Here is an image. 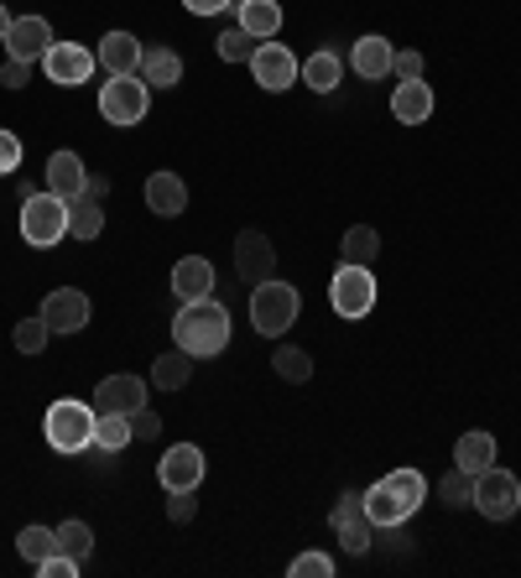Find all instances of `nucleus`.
Masks as SVG:
<instances>
[{"instance_id": "1", "label": "nucleus", "mask_w": 521, "mask_h": 578, "mask_svg": "<svg viewBox=\"0 0 521 578\" xmlns=\"http://www.w3.org/2000/svg\"><path fill=\"white\" fill-rule=\"evenodd\" d=\"M173 339L177 349H188L193 359L219 355L229 344V307L219 297H198V303H183L173 318Z\"/></svg>"}, {"instance_id": "2", "label": "nucleus", "mask_w": 521, "mask_h": 578, "mask_svg": "<svg viewBox=\"0 0 521 578\" xmlns=\"http://www.w3.org/2000/svg\"><path fill=\"white\" fill-rule=\"evenodd\" d=\"M428 500V479L417 475V469H391L386 479H376L370 490H365V516L376 521V527H401L417 506Z\"/></svg>"}, {"instance_id": "3", "label": "nucleus", "mask_w": 521, "mask_h": 578, "mask_svg": "<svg viewBox=\"0 0 521 578\" xmlns=\"http://www.w3.org/2000/svg\"><path fill=\"white\" fill-rule=\"evenodd\" d=\"M94 417H100L94 407L63 396V402H52V407H48L42 433H48V443L58 448V454H84V448H94Z\"/></svg>"}, {"instance_id": "4", "label": "nucleus", "mask_w": 521, "mask_h": 578, "mask_svg": "<svg viewBox=\"0 0 521 578\" xmlns=\"http://www.w3.org/2000/svg\"><path fill=\"white\" fill-rule=\"evenodd\" d=\"M63 235H69V199H58V193H32V199H21V240H27V245L52 251Z\"/></svg>"}, {"instance_id": "5", "label": "nucleus", "mask_w": 521, "mask_h": 578, "mask_svg": "<svg viewBox=\"0 0 521 578\" xmlns=\"http://www.w3.org/2000/svg\"><path fill=\"white\" fill-rule=\"evenodd\" d=\"M297 287H287V282H260V287H251V324H256V334H287V328L297 324Z\"/></svg>"}, {"instance_id": "6", "label": "nucleus", "mask_w": 521, "mask_h": 578, "mask_svg": "<svg viewBox=\"0 0 521 578\" xmlns=\"http://www.w3.org/2000/svg\"><path fill=\"white\" fill-rule=\"evenodd\" d=\"M146 110H152V84L141 73H121V79H110L100 89V115L110 125H141Z\"/></svg>"}, {"instance_id": "7", "label": "nucleus", "mask_w": 521, "mask_h": 578, "mask_svg": "<svg viewBox=\"0 0 521 578\" xmlns=\"http://www.w3.org/2000/svg\"><path fill=\"white\" fill-rule=\"evenodd\" d=\"M474 510L486 516V521H511L521 510V479L511 469H496L490 464L486 475H474Z\"/></svg>"}, {"instance_id": "8", "label": "nucleus", "mask_w": 521, "mask_h": 578, "mask_svg": "<svg viewBox=\"0 0 521 578\" xmlns=\"http://www.w3.org/2000/svg\"><path fill=\"white\" fill-rule=\"evenodd\" d=\"M329 303L339 318H365L376 307V276H370V266H345L339 261V272L329 282Z\"/></svg>"}, {"instance_id": "9", "label": "nucleus", "mask_w": 521, "mask_h": 578, "mask_svg": "<svg viewBox=\"0 0 521 578\" xmlns=\"http://www.w3.org/2000/svg\"><path fill=\"white\" fill-rule=\"evenodd\" d=\"M42 73H48V84L58 89H79L89 84V73H94V52L84 42H52L42 52Z\"/></svg>"}, {"instance_id": "10", "label": "nucleus", "mask_w": 521, "mask_h": 578, "mask_svg": "<svg viewBox=\"0 0 521 578\" xmlns=\"http://www.w3.org/2000/svg\"><path fill=\"white\" fill-rule=\"evenodd\" d=\"M235 272H241L245 287H260V282L277 276V251H272V240L260 230H241L235 235Z\"/></svg>"}, {"instance_id": "11", "label": "nucleus", "mask_w": 521, "mask_h": 578, "mask_svg": "<svg viewBox=\"0 0 521 578\" xmlns=\"http://www.w3.org/2000/svg\"><path fill=\"white\" fill-rule=\"evenodd\" d=\"M251 73H256V84L266 89V94H282V89L297 84V58L293 48H282V42H260L256 58H251Z\"/></svg>"}, {"instance_id": "12", "label": "nucleus", "mask_w": 521, "mask_h": 578, "mask_svg": "<svg viewBox=\"0 0 521 578\" xmlns=\"http://www.w3.org/2000/svg\"><path fill=\"white\" fill-rule=\"evenodd\" d=\"M89 318H94V307H89V297L79 287H58V292H48V303H42V324L52 328V339H58V334H79Z\"/></svg>"}, {"instance_id": "13", "label": "nucleus", "mask_w": 521, "mask_h": 578, "mask_svg": "<svg viewBox=\"0 0 521 578\" xmlns=\"http://www.w3.org/2000/svg\"><path fill=\"white\" fill-rule=\"evenodd\" d=\"M156 479H162V490H198V479H204V454H198V443H173L162 464H156Z\"/></svg>"}, {"instance_id": "14", "label": "nucleus", "mask_w": 521, "mask_h": 578, "mask_svg": "<svg viewBox=\"0 0 521 578\" xmlns=\"http://www.w3.org/2000/svg\"><path fill=\"white\" fill-rule=\"evenodd\" d=\"M146 407V381L141 375H104L94 386V412H121V417H136Z\"/></svg>"}, {"instance_id": "15", "label": "nucleus", "mask_w": 521, "mask_h": 578, "mask_svg": "<svg viewBox=\"0 0 521 578\" xmlns=\"http://www.w3.org/2000/svg\"><path fill=\"white\" fill-rule=\"evenodd\" d=\"M329 521H334V537H339L345 552H365V547H370L376 521L365 516V495H339V506H334Z\"/></svg>"}, {"instance_id": "16", "label": "nucleus", "mask_w": 521, "mask_h": 578, "mask_svg": "<svg viewBox=\"0 0 521 578\" xmlns=\"http://www.w3.org/2000/svg\"><path fill=\"white\" fill-rule=\"evenodd\" d=\"M52 42H58V37H52V27L42 17H17L11 21V32H6L11 58H27V63H42V52H48Z\"/></svg>"}, {"instance_id": "17", "label": "nucleus", "mask_w": 521, "mask_h": 578, "mask_svg": "<svg viewBox=\"0 0 521 578\" xmlns=\"http://www.w3.org/2000/svg\"><path fill=\"white\" fill-rule=\"evenodd\" d=\"M146 209L162 214V220H177V214L188 209V187H183V178H177V172H152V178H146Z\"/></svg>"}, {"instance_id": "18", "label": "nucleus", "mask_w": 521, "mask_h": 578, "mask_svg": "<svg viewBox=\"0 0 521 578\" xmlns=\"http://www.w3.org/2000/svg\"><path fill=\"white\" fill-rule=\"evenodd\" d=\"M89 187V172L84 162H79V152H52L48 156V193H58V199H79Z\"/></svg>"}, {"instance_id": "19", "label": "nucleus", "mask_w": 521, "mask_h": 578, "mask_svg": "<svg viewBox=\"0 0 521 578\" xmlns=\"http://www.w3.org/2000/svg\"><path fill=\"white\" fill-rule=\"evenodd\" d=\"M391 115H397L401 125H428V115H433V89H428V79H407V84H397V94H391Z\"/></svg>"}, {"instance_id": "20", "label": "nucleus", "mask_w": 521, "mask_h": 578, "mask_svg": "<svg viewBox=\"0 0 521 578\" xmlns=\"http://www.w3.org/2000/svg\"><path fill=\"white\" fill-rule=\"evenodd\" d=\"M173 292H177V303H198V297H214V266H208L204 255H188V261H177V266H173Z\"/></svg>"}, {"instance_id": "21", "label": "nucleus", "mask_w": 521, "mask_h": 578, "mask_svg": "<svg viewBox=\"0 0 521 578\" xmlns=\"http://www.w3.org/2000/svg\"><path fill=\"white\" fill-rule=\"evenodd\" d=\"M141 52H146V48H141L131 32H110L100 42V52H94V58H100V69L110 73V79H121V73H136L141 69Z\"/></svg>"}, {"instance_id": "22", "label": "nucleus", "mask_w": 521, "mask_h": 578, "mask_svg": "<svg viewBox=\"0 0 521 578\" xmlns=\"http://www.w3.org/2000/svg\"><path fill=\"white\" fill-rule=\"evenodd\" d=\"M391 58H397V48H391L381 32H370V37L355 42V52H349V69L360 73V79H386V73H391Z\"/></svg>"}, {"instance_id": "23", "label": "nucleus", "mask_w": 521, "mask_h": 578, "mask_svg": "<svg viewBox=\"0 0 521 578\" xmlns=\"http://www.w3.org/2000/svg\"><path fill=\"white\" fill-rule=\"evenodd\" d=\"M136 73L152 89H177V84H183V58H177L173 48H146V52H141V69Z\"/></svg>"}, {"instance_id": "24", "label": "nucleus", "mask_w": 521, "mask_h": 578, "mask_svg": "<svg viewBox=\"0 0 521 578\" xmlns=\"http://www.w3.org/2000/svg\"><path fill=\"white\" fill-rule=\"evenodd\" d=\"M303 84L313 89V94H334V89L345 84V63H339V52L334 48H318L303 63Z\"/></svg>"}, {"instance_id": "25", "label": "nucleus", "mask_w": 521, "mask_h": 578, "mask_svg": "<svg viewBox=\"0 0 521 578\" xmlns=\"http://www.w3.org/2000/svg\"><path fill=\"white\" fill-rule=\"evenodd\" d=\"M453 464L464 475H486L490 464H496V438L490 433H464V438L453 443Z\"/></svg>"}, {"instance_id": "26", "label": "nucleus", "mask_w": 521, "mask_h": 578, "mask_svg": "<svg viewBox=\"0 0 521 578\" xmlns=\"http://www.w3.org/2000/svg\"><path fill=\"white\" fill-rule=\"evenodd\" d=\"M241 27L256 42H272L282 32V6L277 0H241Z\"/></svg>"}, {"instance_id": "27", "label": "nucleus", "mask_w": 521, "mask_h": 578, "mask_svg": "<svg viewBox=\"0 0 521 578\" xmlns=\"http://www.w3.org/2000/svg\"><path fill=\"white\" fill-rule=\"evenodd\" d=\"M339 255H345V266H376V255H381V235H376L370 224H355V230H345Z\"/></svg>"}, {"instance_id": "28", "label": "nucleus", "mask_w": 521, "mask_h": 578, "mask_svg": "<svg viewBox=\"0 0 521 578\" xmlns=\"http://www.w3.org/2000/svg\"><path fill=\"white\" fill-rule=\"evenodd\" d=\"M131 433H136V427H131V417H121V412H100V417H94V448H100V454H121L125 443H131Z\"/></svg>"}, {"instance_id": "29", "label": "nucleus", "mask_w": 521, "mask_h": 578, "mask_svg": "<svg viewBox=\"0 0 521 578\" xmlns=\"http://www.w3.org/2000/svg\"><path fill=\"white\" fill-rule=\"evenodd\" d=\"M104 230V209H100V199H89V193H79L69 204V235L73 240H94Z\"/></svg>"}, {"instance_id": "30", "label": "nucleus", "mask_w": 521, "mask_h": 578, "mask_svg": "<svg viewBox=\"0 0 521 578\" xmlns=\"http://www.w3.org/2000/svg\"><path fill=\"white\" fill-rule=\"evenodd\" d=\"M188 375H193V355H188V349H173V355H162L152 365V381L162 386V392H183V386H188Z\"/></svg>"}, {"instance_id": "31", "label": "nucleus", "mask_w": 521, "mask_h": 578, "mask_svg": "<svg viewBox=\"0 0 521 578\" xmlns=\"http://www.w3.org/2000/svg\"><path fill=\"white\" fill-rule=\"evenodd\" d=\"M272 371L282 375V381H293V386H303L313 375V355L308 349H297V344H282L277 355H272Z\"/></svg>"}, {"instance_id": "32", "label": "nucleus", "mask_w": 521, "mask_h": 578, "mask_svg": "<svg viewBox=\"0 0 521 578\" xmlns=\"http://www.w3.org/2000/svg\"><path fill=\"white\" fill-rule=\"evenodd\" d=\"M438 500H443V506H474V475H464V469H459V464H453L449 475L438 479Z\"/></svg>"}, {"instance_id": "33", "label": "nucleus", "mask_w": 521, "mask_h": 578, "mask_svg": "<svg viewBox=\"0 0 521 578\" xmlns=\"http://www.w3.org/2000/svg\"><path fill=\"white\" fill-rule=\"evenodd\" d=\"M17 552L37 568V562L48 558V552H58V531H48V527H27V531L17 537Z\"/></svg>"}, {"instance_id": "34", "label": "nucleus", "mask_w": 521, "mask_h": 578, "mask_svg": "<svg viewBox=\"0 0 521 578\" xmlns=\"http://www.w3.org/2000/svg\"><path fill=\"white\" fill-rule=\"evenodd\" d=\"M256 37L245 32V27H229V32H219V58H225V63H251V58H256Z\"/></svg>"}, {"instance_id": "35", "label": "nucleus", "mask_w": 521, "mask_h": 578, "mask_svg": "<svg viewBox=\"0 0 521 578\" xmlns=\"http://www.w3.org/2000/svg\"><path fill=\"white\" fill-rule=\"evenodd\" d=\"M58 552H69V558L84 562L89 552H94V531H89L84 521H63V527H58Z\"/></svg>"}, {"instance_id": "36", "label": "nucleus", "mask_w": 521, "mask_h": 578, "mask_svg": "<svg viewBox=\"0 0 521 578\" xmlns=\"http://www.w3.org/2000/svg\"><path fill=\"white\" fill-rule=\"evenodd\" d=\"M48 339H52V328L42 324V313H37V318H21V324H17V349H21V355H42V349H48Z\"/></svg>"}, {"instance_id": "37", "label": "nucleus", "mask_w": 521, "mask_h": 578, "mask_svg": "<svg viewBox=\"0 0 521 578\" xmlns=\"http://www.w3.org/2000/svg\"><path fill=\"white\" fill-rule=\"evenodd\" d=\"M293 578H334V558L329 552H303V558H293Z\"/></svg>"}, {"instance_id": "38", "label": "nucleus", "mask_w": 521, "mask_h": 578, "mask_svg": "<svg viewBox=\"0 0 521 578\" xmlns=\"http://www.w3.org/2000/svg\"><path fill=\"white\" fill-rule=\"evenodd\" d=\"M37 574L42 578H79V558H69V552H48V558L37 562Z\"/></svg>"}, {"instance_id": "39", "label": "nucleus", "mask_w": 521, "mask_h": 578, "mask_svg": "<svg viewBox=\"0 0 521 578\" xmlns=\"http://www.w3.org/2000/svg\"><path fill=\"white\" fill-rule=\"evenodd\" d=\"M391 73H397L401 84H407V79H428V63H422V52H397V58H391Z\"/></svg>"}, {"instance_id": "40", "label": "nucleus", "mask_w": 521, "mask_h": 578, "mask_svg": "<svg viewBox=\"0 0 521 578\" xmlns=\"http://www.w3.org/2000/svg\"><path fill=\"white\" fill-rule=\"evenodd\" d=\"M27 79H32V63H27V58H6V69H0V84H6V89H21Z\"/></svg>"}, {"instance_id": "41", "label": "nucleus", "mask_w": 521, "mask_h": 578, "mask_svg": "<svg viewBox=\"0 0 521 578\" xmlns=\"http://www.w3.org/2000/svg\"><path fill=\"white\" fill-rule=\"evenodd\" d=\"M17 168H21V141L11 136V131H0V178L17 172Z\"/></svg>"}, {"instance_id": "42", "label": "nucleus", "mask_w": 521, "mask_h": 578, "mask_svg": "<svg viewBox=\"0 0 521 578\" xmlns=\"http://www.w3.org/2000/svg\"><path fill=\"white\" fill-rule=\"evenodd\" d=\"M167 521H193V490H173V500H167Z\"/></svg>"}, {"instance_id": "43", "label": "nucleus", "mask_w": 521, "mask_h": 578, "mask_svg": "<svg viewBox=\"0 0 521 578\" xmlns=\"http://www.w3.org/2000/svg\"><path fill=\"white\" fill-rule=\"evenodd\" d=\"M131 427H136V438H156V433H162V417H152V412L141 407L136 417H131Z\"/></svg>"}, {"instance_id": "44", "label": "nucleus", "mask_w": 521, "mask_h": 578, "mask_svg": "<svg viewBox=\"0 0 521 578\" xmlns=\"http://www.w3.org/2000/svg\"><path fill=\"white\" fill-rule=\"evenodd\" d=\"M183 6H188L193 17H219V11H225V6H235V0H183Z\"/></svg>"}, {"instance_id": "45", "label": "nucleus", "mask_w": 521, "mask_h": 578, "mask_svg": "<svg viewBox=\"0 0 521 578\" xmlns=\"http://www.w3.org/2000/svg\"><path fill=\"white\" fill-rule=\"evenodd\" d=\"M84 193H89V199H104V193H110V178H89Z\"/></svg>"}, {"instance_id": "46", "label": "nucleus", "mask_w": 521, "mask_h": 578, "mask_svg": "<svg viewBox=\"0 0 521 578\" xmlns=\"http://www.w3.org/2000/svg\"><path fill=\"white\" fill-rule=\"evenodd\" d=\"M6 32H11V11L0 6V42H6Z\"/></svg>"}, {"instance_id": "47", "label": "nucleus", "mask_w": 521, "mask_h": 578, "mask_svg": "<svg viewBox=\"0 0 521 578\" xmlns=\"http://www.w3.org/2000/svg\"><path fill=\"white\" fill-rule=\"evenodd\" d=\"M235 6H241V0H235Z\"/></svg>"}]
</instances>
